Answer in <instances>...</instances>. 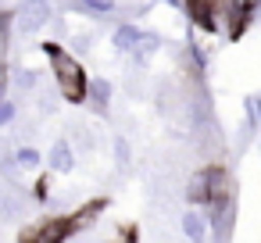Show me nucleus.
<instances>
[{"mask_svg": "<svg viewBox=\"0 0 261 243\" xmlns=\"http://www.w3.org/2000/svg\"><path fill=\"white\" fill-rule=\"evenodd\" d=\"M43 54H47V61H50V72H54V83H58L61 97L72 100V104L90 100V79H86V72H83V61H79L75 54H68L65 47H58V43H47Z\"/></svg>", "mask_w": 261, "mask_h": 243, "instance_id": "1", "label": "nucleus"}, {"mask_svg": "<svg viewBox=\"0 0 261 243\" xmlns=\"http://www.w3.org/2000/svg\"><path fill=\"white\" fill-rule=\"evenodd\" d=\"M29 211V200H25V193L15 186V182H0V222H18L22 214Z\"/></svg>", "mask_w": 261, "mask_h": 243, "instance_id": "2", "label": "nucleus"}, {"mask_svg": "<svg viewBox=\"0 0 261 243\" xmlns=\"http://www.w3.org/2000/svg\"><path fill=\"white\" fill-rule=\"evenodd\" d=\"M47 22H50V4H25V8H18V15H15V29H18L22 36L40 33Z\"/></svg>", "mask_w": 261, "mask_h": 243, "instance_id": "3", "label": "nucleus"}, {"mask_svg": "<svg viewBox=\"0 0 261 243\" xmlns=\"http://www.w3.org/2000/svg\"><path fill=\"white\" fill-rule=\"evenodd\" d=\"M186 200H190V207H197V211L211 204V175H207V168H200V172L190 175V182H186Z\"/></svg>", "mask_w": 261, "mask_h": 243, "instance_id": "4", "label": "nucleus"}, {"mask_svg": "<svg viewBox=\"0 0 261 243\" xmlns=\"http://www.w3.org/2000/svg\"><path fill=\"white\" fill-rule=\"evenodd\" d=\"M179 229H182V236H186L190 243H204V236H207L211 222H207V214H204V211L190 207V211H186V214L179 218Z\"/></svg>", "mask_w": 261, "mask_h": 243, "instance_id": "5", "label": "nucleus"}, {"mask_svg": "<svg viewBox=\"0 0 261 243\" xmlns=\"http://www.w3.org/2000/svg\"><path fill=\"white\" fill-rule=\"evenodd\" d=\"M140 29L133 25V22H122L118 29H115V36H111V43H115V50H122V54H133L136 47H140Z\"/></svg>", "mask_w": 261, "mask_h": 243, "instance_id": "6", "label": "nucleus"}, {"mask_svg": "<svg viewBox=\"0 0 261 243\" xmlns=\"http://www.w3.org/2000/svg\"><path fill=\"white\" fill-rule=\"evenodd\" d=\"M47 161H50V172H61V175L72 172V168H75V154H72L68 140H58V143L50 147V157H47Z\"/></svg>", "mask_w": 261, "mask_h": 243, "instance_id": "7", "label": "nucleus"}, {"mask_svg": "<svg viewBox=\"0 0 261 243\" xmlns=\"http://www.w3.org/2000/svg\"><path fill=\"white\" fill-rule=\"evenodd\" d=\"M90 104L97 111H108V104H111V83L108 79H90Z\"/></svg>", "mask_w": 261, "mask_h": 243, "instance_id": "8", "label": "nucleus"}, {"mask_svg": "<svg viewBox=\"0 0 261 243\" xmlns=\"http://www.w3.org/2000/svg\"><path fill=\"white\" fill-rule=\"evenodd\" d=\"M68 11H75V15H111L115 4L111 0H86V4H72Z\"/></svg>", "mask_w": 261, "mask_h": 243, "instance_id": "9", "label": "nucleus"}, {"mask_svg": "<svg viewBox=\"0 0 261 243\" xmlns=\"http://www.w3.org/2000/svg\"><path fill=\"white\" fill-rule=\"evenodd\" d=\"M15 161H18V168H40V150L36 147H18L15 150Z\"/></svg>", "mask_w": 261, "mask_h": 243, "instance_id": "10", "label": "nucleus"}, {"mask_svg": "<svg viewBox=\"0 0 261 243\" xmlns=\"http://www.w3.org/2000/svg\"><path fill=\"white\" fill-rule=\"evenodd\" d=\"M36 83H40V72H36V68H15V86L33 90Z\"/></svg>", "mask_w": 261, "mask_h": 243, "instance_id": "11", "label": "nucleus"}, {"mask_svg": "<svg viewBox=\"0 0 261 243\" xmlns=\"http://www.w3.org/2000/svg\"><path fill=\"white\" fill-rule=\"evenodd\" d=\"M93 43H97V33H75V36H72V50H75V54H90Z\"/></svg>", "mask_w": 261, "mask_h": 243, "instance_id": "12", "label": "nucleus"}, {"mask_svg": "<svg viewBox=\"0 0 261 243\" xmlns=\"http://www.w3.org/2000/svg\"><path fill=\"white\" fill-rule=\"evenodd\" d=\"M115 161H118V168H129V140L125 136L115 140Z\"/></svg>", "mask_w": 261, "mask_h": 243, "instance_id": "13", "label": "nucleus"}, {"mask_svg": "<svg viewBox=\"0 0 261 243\" xmlns=\"http://www.w3.org/2000/svg\"><path fill=\"white\" fill-rule=\"evenodd\" d=\"M8 122H15V104L11 100L0 104V125H8Z\"/></svg>", "mask_w": 261, "mask_h": 243, "instance_id": "14", "label": "nucleus"}]
</instances>
